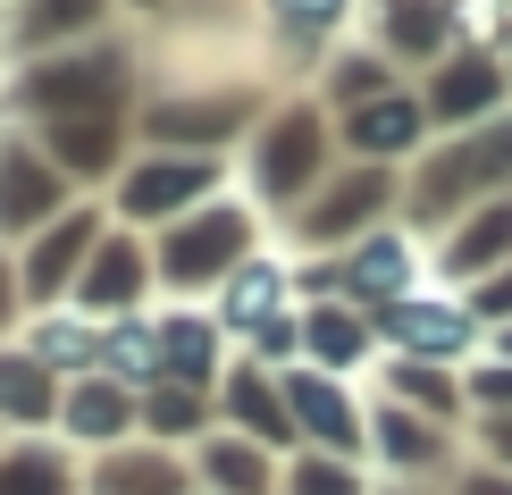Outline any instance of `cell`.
<instances>
[{
  "label": "cell",
  "instance_id": "1",
  "mask_svg": "<svg viewBox=\"0 0 512 495\" xmlns=\"http://www.w3.org/2000/svg\"><path fill=\"white\" fill-rule=\"evenodd\" d=\"M244 235H252L244 210H194L177 235H160V277L168 286H210L244 261Z\"/></svg>",
  "mask_w": 512,
  "mask_h": 495
},
{
  "label": "cell",
  "instance_id": "2",
  "mask_svg": "<svg viewBox=\"0 0 512 495\" xmlns=\"http://www.w3.org/2000/svg\"><path fill=\"white\" fill-rule=\"evenodd\" d=\"M26 101L34 110H51V118H68V110H110L118 101V59L110 51H68V59H51V68H34L26 76Z\"/></svg>",
  "mask_w": 512,
  "mask_h": 495
},
{
  "label": "cell",
  "instance_id": "3",
  "mask_svg": "<svg viewBox=\"0 0 512 495\" xmlns=\"http://www.w3.org/2000/svg\"><path fill=\"white\" fill-rule=\"evenodd\" d=\"M210 185H219V168H210L202 152L194 160H143L135 177H126V210H135V219H168V210L202 202Z\"/></svg>",
  "mask_w": 512,
  "mask_h": 495
},
{
  "label": "cell",
  "instance_id": "4",
  "mask_svg": "<svg viewBox=\"0 0 512 495\" xmlns=\"http://www.w3.org/2000/svg\"><path fill=\"white\" fill-rule=\"evenodd\" d=\"M244 118H252V93H185V101L152 110V135L160 143H227Z\"/></svg>",
  "mask_w": 512,
  "mask_h": 495
},
{
  "label": "cell",
  "instance_id": "5",
  "mask_svg": "<svg viewBox=\"0 0 512 495\" xmlns=\"http://www.w3.org/2000/svg\"><path fill=\"white\" fill-rule=\"evenodd\" d=\"M135 294H143V244H135V235H101L93 261H84V277H76L84 319H93V311H126Z\"/></svg>",
  "mask_w": 512,
  "mask_h": 495
},
{
  "label": "cell",
  "instance_id": "6",
  "mask_svg": "<svg viewBox=\"0 0 512 495\" xmlns=\"http://www.w3.org/2000/svg\"><path fill=\"white\" fill-rule=\"evenodd\" d=\"M93 235H101V219H93V210L59 219V227H51V235L34 244V261H26V294H59L76 261H93Z\"/></svg>",
  "mask_w": 512,
  "mask_h": 495
},
{
  "label": "cell",
  "instance_id": "7",
  "mask_svg": "<svg viewBox=\"0 0 512 495\" xmlns=\"http://www.w3.org/2000/svg\"><path fill=\"white\" fill-rule=\"evenodd\" d=\"M311 168H319V118H311V110H294V118L269 135V152H261V185L286 202L294 185H311Z\"/></svg>",
  "mask_w": 512,
  "mask_h": 495
},
{
  "label": "cell",
  "instance_id": "8",
  "mask_svg": "<svg viewBox=\"0 0 512 495\" xmlns=\"http://www.w3.org/2000/svg\"><path fill=\"white\" fill-rule=\"evenodd\" d=\"M496 177H512V126L479 135L471 152H454V160H445V177H429V185H420V202H429V210H445L462 185H496Z\"/></svg>",
  "mask_w": 512,
  "mask_h": 495
},
{
  "label": "cell",
  "instance_id": "9",
  "mask_svg": "<svg viewBox=\"0 0 512 495\" xmlns=\"http://www.w3.org/2000/svg\"><path fill=\"white\" fill-rule=\"evenodd\" d=\"M51 210H59V177L17 152L0 168V227H34V219H51Z\"/></svg>",
  "mask_w": 512,
  "mask_h": 495
},
{
  "label": "cell",
  "instance_id": "10",
  "mask_svg": "<svg viewBox=\"0 0 512 495\" xmlns=\"http://www.w3.org/2000/svg\"><path fill=\"white\" fill-rule=\"evenodd\" d=\"M286 412H294V420H303V428H311V437H328V445H336V454H345V445H353V403H345V395H336V386H328V378H286Z\"/></svg>",
  "mask_w": 512,
  "mask_h": 495
},
{
  "label": "cell",
  "instance_id": "11",
  "mask_svg": "<svg viewBox=\"0 0 512 495\" xmlns=\"http://www.w3.org/2000/svg\"><path fill=\"white\" fill-rule=\"evenodd\" d=\"M496 93H504V68L471 51V59H454V68L437 76V118H479Z\"/></svg>",
  "mask_w": 512,
  "mask_h": 495
},
{
  "label": "cell",
  "instance_id": "12",
  "mask_svg": "<svg viewBox=\"0 0 512 495\" xmlns=\"http://www.w3.org/2000/svg\"><path fill=\"white\" fill-rule=\"evenodd\" d=\"M126 420H135V403H126V386H110V378H101V386H76V395H68V428H76L84 445H118Z\"/></svg>",
  "mask_w": 512,
  "mask_h": 495
},
{
  "label": "cell",
  "instance_id": "13",
  "mask_svg": "<svg viewBox=\"0 0 512 495\" xmlns=\"http://www.w3.org/2000/svg\"><path fill=\"white\" fill-rule=\"evenodd\" d=\"M412 135H420V110L403 93H378V101L353 110V143H361V152H403Z\"/></svg>",
  "mask_w": 512,
  "mask_h": 495
},
{
  "label": "cell",
  "instance_id": "14",
  "mask_svg": "<svg viewBox=\"0 0 512 495\" xmlns=\"http://www.w3.org/2000/svg\"><path fill=\"white\" fill-rule=\"evenodd\" d=\"M59 395H51V370L42 361H9L0 353V420H51Z\"/></svg>",
  "mask_w": 512,
  "mask_h": 495
},
{
  "label": "cell",
  "instance_id": "15",
  "mask_svg": "<svg viewBox=\"0 0 512 495\" xmlns=\"http://www.w3.org/2000/svg\"><path fill=\"white\" fill-rule=\"evenodd\" d=\"M101 26V0H26V34L34 51H51V42H76V34H93Z\"/></svg>",
  "mask_w": 512,
  "mask_h": 495
},
{
  "label": "cell",
  "instance_id": "16",
  "mask_svg": "<svg viewBox=\"0 0 512 495\" xmlns=\"http://www.w3.org/2000/svg\"><path fill=\"white\" fill-rule=\"evenodd\" d=\"M160 370H168V386L210 378V328L202 319H160Z\"/></svg>",
  "mask_w": 512,
  "mask_h": 495
},
{
  "label": "cell",
  "instance_id": "17",
  "mask_svg": "<svg viewBox=\"0 0 512 495\" xmlns=\"http://www.w3.org/2000/svg\"><path fill=\"white\" fill-rule=\"evenodd\" d=\"M51 152L93 177V168L118 160V126H110V118H59V126H51Z\"/></svg>",
  "mask_w": 512,
  "mask_h": 495
},
{
  "label": "cell",
  "instance_id": "18",
  "mask_svg": "<svg viewBox=\"0 0 512 495\" xmlns=\"http://www.w3.org/2000/svg\"><path fill=\"white\" fill-rule=\"evenodd\" d=\"M378 202H387V177H378V168H361V177H345V185L328 193V202L311 210V235H345L361 210H378Z\"/></svg>",
  "mask_w": 512,
  "mask_h": 495
},
{
  "label": "cell",
  "instance_id": "19",
  "mask_svg": "<svg viewBox=\"0 0 512 495\" xmlns=\"http://www.w3.org/2000/svg\"><path fill=\"white\" fill-rule=\"evenodd\" d=\"M387 328H395L403 344H429V353H454V344L471 336V328H462V311H437V303H395Z\"/></svg>",
  "mask_w": 512,
  "mask_h": 495
},
{
  "label": "cell",
  "instance_id": "20",
  "mask_svg": "<svg viewBox=\"0 0 512 495\" xmlns=\"http://www.w3.org/2000/svg\"><path fill=\"white\" fill-rule=\"evenodd\" d=\"M445 34V0H387V42L395 51H437Z\"/></svg>",
  "mask_w": 512,
  "mask_h": 495
},
{
  "label": "cell",
  "instance_id": "21",
  "mask_svg": "<svg viewBox=\"0 0 512 495\" xmlns=\"http://www.w3.org/2000/svg\"><path fill=\"white\" fill-rule=\"evenodd\" d=\"M0 495H68V470H59V454H0Z\"/></svg>",
  "mask_w": 512,
  "mask_h": 495
},
{
  "label": "cell",
  "instance_id": "22",
  "mask_svg": "<svg viewBox=\"0 0 512 495\" xmlns=\"http://www.w3.org/2000/svg\"><path fill=\"white\" fill-rule=\"evenodd\" d=\"M403 269H412V261H403V244H395V235H378V244L353 261V294H378V303H395Z\"/></svg>",
  "mask_w": 512,
  "mask_h": 495
},
{
  "label": "cell",
  "instance_id": "23",
  "mask_svg": "<svg viewBox=\"0 0 512 495\" xmlns=\"http://www.w3.org/2000/svg\"><path fill=\"white\" fill-rule=\"evenodd\" d=\"M345 9H353V0H269V26H277V34H294V42H319Z\"/></svg>",
  "mask_w": 512,
  "mask_h": 495
},
{
  "label": "cell",
  "instance_id": "24",
  "mask_svg": "<svg viewBox=\"0 0 512 495\" xmlns=\"http://www.w3.org/2000/svg\"><path fill=\"white\" fill-rule=\"evenodd\" d=\"M269 303H277V269H244L227 286V319L236 328H269Z\"/></svg>",
  "mask_w": 512,
  "mask_h": 495
},
{
  "label": "cell",
  "instance_id": "25",
  "mask_svg": "<svg viewBox=\"0 0 512 495\" xmlns=\"http://www.w3.org/2000/svg\"><path fill=\"white\" fill-rule=\"evenodd\" d=\"M210 479L236 487V495H261L269 470H261V454H252V445H210Z\"/></svg>",
  "mask_w": 512,
  "mask_h": 495
},
{
  "label": "cell",
  "instance_id": "26",
  "mask_svg": "<svg viewBox=\"0 0 512 495\" xmlns=\"http://www.w3.org/2000/svg\"><path fill=\"white\" fill-rule=\"evenodd\" d=\"M227 412L252 420V437H286V420H277V403H269L261 378H236V386H227Z\"/></svg>",
  "mask_w": 512,
  "mask_h": 495
},
{
  "label": "cell",
  "instance_id": "27",
  "mask_svg": "<svg viewBox=\"0 0 512 495\" xmlns=\"http://www.w3.org/2000/svg\"><path fill=\"white\" fill-rule=\"evenodd\" d=\"M504 244H512V210H487V219H479V227L454 244V269H479V261H496Z\"/></svg>",
  "mask_w": 512,
  "mask_h": 495
},
{
  "label": "cell",
  "instance_id": "28",
  "mask_svg": "<svg viewBox=\"0 0 512 495\" xmlns=\"http://www.w3.org/2000/svg\"><path fill=\"white\" fill-rule=\"evenodd\" d=\"M110 370H118V378H152V370H160V336L118 328V336H110Z\"/></svg>",
  "mask_w": 512,
  "mask_h": 495
},
{
  "label": "cell",
  "instance_id": "29",
  "mask_svg": "<svg viewBox=\"0 0 512 495\" xmlns=\"http://www.w3.org/2000/svg\"><path fill=\"white\" fill-rule=\"evenodd\" d=\"M143 420H152V428H168V437H185V428L202 420V403H194V386H160V395L143 403Z\"/></svg>",
  "mask_w": 512,
  "mask_h": 495
},
{
  "label": "cell",
  "instance_id": "30",
  "mask_svg": "<svg viewBox=\"0 0 512 495\" xmlns=\"http://www.w3.org/2000/svg\"><path fill=\"white\" fill-rule=\"evenodd\" d=\"M101 487L110 495H168V462H118V470H101Z\"/></svg>",
  "mask_w": 512,
  "mask_h": 495
},
{
  "label": "cell",
  "instance_id": "31",
  "mask_svg": "<svg viewBox=\"0 0 512 495\" xmlns=\"http://www.w3.org/2000/svg\"><path fill=\"white\" fill-rule=\"evenodd\" d=\"M286 495H361L336 462H294V479H286Z\"/></svg>",
  "mask_w": 512,
  "mask_h": 495
},
{
  "label": "cell",
  "instance_id": "32",
  "mask_svg": "<svg viewBox=\"0 0 512 495\" xmlns=\"http://www.w3.org/2000/svg\"><path fill=\"white\" fill-rule=\"evenodd\" d=\"M311 344H319V353H328V361H353V344H361V328H353L345 311H328V319H311Z\"/></svg>",
  "mask_w": 512,
  "mask_h": 495
},
{
  "label": "cell",
  "instance_id": "33",
  "mask_svg": "<svg viewBox=\"0 0 512 495\" xmlns=\"http://www.w3.org/2000/svg\"><path fill=\"white\" fill-rule=\"evenodd\" d=\"M387 454H395V462H429V454H437V445H429V437H420V428H412V420H387Z\"/></svg>",
  "mask_w": 512,
  "mask_h": 495
},
{
  "label": "cell",
  "instance_id": "34",
  "mask_svg": "<svg viewBox=\"0 0 512 495\" xmlns=\"http://www.w3.org/2000/svg\"><path fill=\"white\" fill-rule=\"evenodd\" d=\"M336 93H378V68L370 59H345V68H336Z\"/></svg>",
  "mask_w": 512,
  "mask_h": 495
},
{
  "label": "cell",
  "instance_id": "35",
  "mask_svg": "<svg viewBox=\"0 0 512 495\" xmlns=\"http://www.w3.org/2000/svg\"><path fill=\"white\" fill-rule=\"evenodd\" d=\"M479 311H512V277H496V286L479 294Z\"/></svg>",
  "mask_w": 512,
  "mask_h": 495
},
{
  "label": "cell",
  "instance_id": "36",
  "mask_svg": "<svg viewBox=\"0 0 512 495\" xmlns=\"http://www.w3.org/2000/svg\"><path fill=\"white\" fill-rule=\"evenodd\" d=\"M479 395H512V370H487V378H479Z\"/></svg>",
  "mask_w": 512,
  "mask_h": 495
},
{
  "label": "cell",
  "instance_id": "37",
  "mask_svg": "<svg viewBox=\"0 0 512 495\" xmlns=\"http://www.w3.org/2000/svg\"><path fill=\"white\" fill-rule=\"evenodd\" d=\"M9 294H17V286H9V269H0V328H9V311H17V303H9Z\"/></svg>",
  "mask_w": 512,
  "mask_h": 495
},
{
  "label": "cell",
  "instance_id": "38",
  "mask_svg": "<svg viewBox=\"0 0 512 495\" xmlns=\"http://www.w3.org/2000/svg\"><path fill=\"white\" fill-rule=\"evenodd\" d=\"M496 454H512V428H496Z\"/></svg>",
  "mask_w": 512,
  "mask_h": 495
},
{
  "label": "cell",
  "instance_id": "39",
  "mask_svg": "<svg viewBox=\"0 0 512 495\" xmlns=\"http://www.w3.org/2000/svg\"><path fill=\"white\" fill-rule=\"evenodd\" d=\"M471 495H512V487H471Z\"/></svg>",
  "mask_w": 512,
  "mask_h": 495
},
{
  "label": "cell",
  "instance_id": "40",
  "mask_svg": "<svg viewBox=\"0 0 512 495\" xmlns=\"http://www.w3.org/2000/svg\"><path fill=\"white\" fill-rule=\"evenodd\" d=\"M135 9H160V0H135Z\"/></svg>",
  "mask_w": 512,
  "mask_h": 495
}]
</instances>
